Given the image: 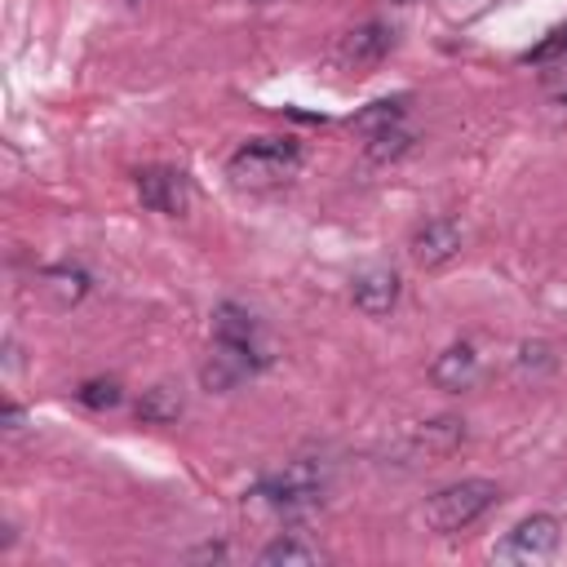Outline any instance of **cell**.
Here are the masks:
<instances>
[{"label":"cell","mask_w":567,"mask_h":567,"mask_svg":"<svg viewBox=\"0 0 567 567\" xmlns=\"http://www.w3.org/2000/svg\"><path fill=\"white\" fill-rule=\"evenodd\" d=\"M558 106H563V111H567V89H563V93H558Z\"/></svg>","instance_id":"cell-22"},{"label":"cell","mask_w":567,"mask_h":567,"mask_svg":"<svg viewBox=\"0 0 567 567\" xmlns=\"http://www.w3.org/2000/svg\"><path fill=\"white\" fill-rule=\"evenodd\" d=\"M137 199L142 208L151 213H164V217H182L190 208V182L182 168H164V164H151L137 173Z\"/></svg>","instance_id":"cell-5"},{"label":"cell","mask_w":567,"mask_h":567,"mask_svg":"<svg viewBox=\"0 0 567 567\" xmlns=\"http://www.w3.org/2000/svg\"><path fill=\"white\" fill-rule=\"evenodd\" d=\"M408 252H412V261L421 270H439V266H447L461 252V226L452 217H430L425 226H416Z\"/></svg>","instance_id":"cell-6"},{"label":"cell","mask_w":567,"mask_h":567,"mask_svg":"<svg viewBox=\"0 0 567 567\" xmlns=\"http://www.w3.org/2000/svg\"><path fill=\"white\" fill-rule=\"evenodd\" d=\"M461 439H465V421H456V416L421 421V425L412 430V447L425 452V456H447L452 447H461Z\"/></svg>","instance_id":"cell-12"},{"label":"cell","mask_w":567,"mask_h":567,"mask_svg":"<svg viewBox=\"0 0 567 567\" xmlns=\"http://www.w3.org/2000/svg\"><path fill=\"white\" fill-rule=\"evenodd\" d=\"M128 4H137V0H128Z\"/></svg>","instance_id":"cell-23"},{"label":"cell","mask_w":567,"mask_h":567,"mask_svg":"<svg viewBox=\"0 0 567 567\" xmlns=\"http://www.w3.org/2000/svg\"><path fill=\"white\" fill-rule=\"evenodd\" d=\"M412 142H416V137H412L403 124H394V128L372 133L363 151H368V159H372V164H394V159H403V155L412 151Z\"/></svg>","instance_id":"cell-16"},{"label":"cell","mask_w":567,"mask_h":567,"mask_svg":"<svg viewBox=\"0 0 567 567\" xmlns=\"http://www.w3.org/2000/svg\"><path fill=\"white\" fill-rule=\"evenodd\" d=\"M190 558H226V545H204V549H195Z\"/></svg>","instance_id":"cell-21"},{"label":"cell","mask_w":567,"mask_h":567,"mask_svg":"<svg viewBox=\"0 0 567 567\" xmlns=\"http://www.w3.org/2000/svg\"><path fill=\"white\" fill-rule=\"evenodd\" d=\"M390 44H394V31L372 18V22H359V27H350V31L341 35L337 58H341L350 71H368V66H377V62L390 53Z\"/></svg>","instance_id":"cell-7"},{"label":"cell","mask_w":567,"mask_h":567,"mask_svg":"<svg viewBox=\"0 0 567 567\" xmlns=\"http://www.w3.org/2000/svg\"><path fill=\"white\" fill-rule=\"evenodd\" d=\"M75 399L84 403V408H115L120 399H124V390H120V381L115 377H93V381H84L80 390H75Z\"/></svg>","instance_id":"cell-17"},{"label":"cell","mask_w":567,"mask_h":567,"mask_svg":"<svg viewBox=\"0 0 567 567\" xmlns=\"http://www.w3.org/2000/svg\"><path fill=\"white\" fill-rule=\"evenodd\" d=\"M403 115H408V97H377V102H368L363 111H354L350 124H354L363 137H372V133H381V128L403 124Z\"/></svg>","instance_id":"cell-14"},{"label":"cell","mask_w":567,"mask_h":567,"mask_svg":"<svg viewBox=\"0 0 567 567\" xmlns=\"http://www.w3.org/2000/svg\"><path fill=\"white\" fill-rule=\"evenodd\" d=\"M182 390L173 385V381H159V385H151V390H142V399H137V421L142 425H173L177 416H182Z\"/></svg>","instance_id":"cell-11"},{"label":"cell","mask_w":567,"mask_h":567,"mask_svg":"<svg viewBox=\"0 0 567 567\" xmlns=\"http://www.w3.org/2000/svg\"><path fill=\"white\" fill-rule=\"evenodd\" d=\"M270 363V354H257V350H239V346H221V341H213V350H208V359L199 363V385L204 390H213V394H226V390H235L239 381H248L257 368H266Z\"/></svg>","instance_id":"cell-4"},{"label":"cell","mask_w":567,"mask_h":567,"mask_svg":"<svg viewBox=\"0 0 567 567\" xmlns=\"http://www.w3.org/2000/svg\"><path fill=\"white\" fill-rule=\"evenodd\" d=\"M257 563H266V567H310V563H323V554L315 549V545H306V540H297V536H275L261 554H257Z\"/></svg>","instance_id":"cell-15"},{"label":"cell","mask_w":567,"mask_h":567,"mask_svg":"<svg viewBox=\"0 0 567 567\" xmlns=\"http://www.w3.org/2000/svg\"><path fill=\"white\" fill-rule=\"evenodd\" d=\"M430 381H434L439 390H447V394L470 390V385L478 381V354H474V346H470V341L447 346V350L430 363Z\"/></svg>","instance_id":"cell-8"},{"label":"cell","mask_w":567,"mask_h":567,"mask_svg":"<svg viewBox=\"0 0 567 567\" xmlns=\"http://www.w3.org/2000/svg\"><path fill=\"white\" fill-rule=\"evenodd\" d=\"M4 430H9V434L22 430V408H18V403H4Z\"/></svg>","instance_id":"cell-20"},{"label":"cell","mask_w":567,"mask_h":567,"mask_svg":"<svg viewBox=\"0 0 567 567\" xmlns=\"http://www.w3.org/2000/svg\"><path fill=\"white\" fill-rule=\"evenodd\" d=\"M40 288L49 292V301H53L58 310H66V306H75V301L89 292V275H84V270H71V266H49V270L40 275Z\"/></svg>","instance_id":"cell-13"},{"label":"cell","mask_w":567,"mask_h":567,"mask_svg":"<svg viewBox=\"0 0 567 567\" xmlns=\"http://www.w3.org/2000/svg\"><path fill=\"white\" fill-rule=\"evenodd\" d=\"M399 301V275L385 270V266H372L354 279V306L368 315V319H385Z\"/></svg>","instance_id":"cell-9"},{"label":"cell","mask_w":567,"mask_h":567,"mask_svg":"<svg viewBox=\"0 0 567 567\" xmlns=\"http://www.w3.org/2000/svg\"><path fill=\"white\" fill-rule=\"evenodd\" d=\"M213 341L266 354V350H261V323H257L244 306H235V301H221V306L213 310Z\"/></svg>","instance_id":"cell-10"},{"label":"cell","mask_w":567,"mask_h":567,"mask_svg":"<svg viewBox=\"0 0 567 567\" xmlns=\"http://www.w3.org/2000/svg\"><path fill=\"white\" fill-rule=\"evenodd\" d=\"M501 501V487L492 478H461L452 487H439L425 505H421V523L439 536H452V532H465L474 527L492 505Z\"/></svg>","instance_id":"cell-2"},{"label":"cell","mask_w":567,"mask_h":567,"mask_svg":"<svg viewBox=\"0 0 567 567\" xmlns=\"http://www.w3.org/2000/svg\"><path fill=\"white\" fill-rule=\"evenodd\" d=\"M554 363H558V359H554V350H549L545 341H523V346H518V372H523V377L536 381V377L554 372Z\"/></svg>","instance_id":"cell-18"},{"label":"cell","mask_w":567,"mask_h":567,"mask_svg":"<svg viewBox=\"0 0 567 567\" xmlns=\"http://www.w3.org/2000/svg\"><path fill=\"white\" fill-rule=\"evenodd\" d=\"M563 545V523L554 514H527L505 532V540L492 549L496 563H545Z\"/></svg>","instance_id":"cell-3"},{"label":"cell","mask_w":567,"mask_h":567,"mask_svg":"<svg viewBox=\"0 0 567 567\" xmlns=\"http://www.w3.org/2000/svg\"><path fill=\"white\" fill-rule=\"evenodd\" d=\"M567 53V22H558L545 40H536L527 53H523V62H554V58H563Z\"/></svg>","instance_id":"cell-19"},{"label":"cell","mask_w":567,"mask_h":567,"mask_svg":"<svg viewBox=\"0 0 567 567\" xmlns=\"http://www.w3.org/2000/svg\"><path fill=\"white\" fill-rule=\"evenodd\" d=\"M301 168V146L292 137H248L230 159L226 177L239 190H275Z\"/></svg>","instance_id":"cell-1"}]
</instances>
